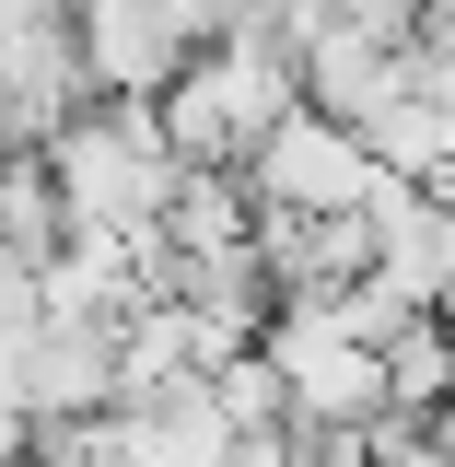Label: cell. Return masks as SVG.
Wrapping results in <instances>:
<instances>
[{
  "instance_id": "2",
  "label": "cell",
  "mask_w": 455,
  "mask_h": 467,
  "mask_svg": "<svg viewBox=\"0 0 455 467\" xmlns=\"http://www.w3.org/2000/svg\"><path fill=\"white\" fill-rule=\"evenodd\" d=\"M292 106H304L292 47H269V36H222V47H187V58H175V82H164L152 117H164V140H175L187 175H222V164H245Z\"/></svg>"
},
{
  "instance_id": "3",
  "label": "cell",
  "mask_w": 455,
  "mask_h": 467,
  "mask_svg": "<svg viewBox=\"0 0 455 467\" xmlns=\"http://www.w3.org/2000/svg\"><path fill=\"white\" fill-rule=\"evenodd\" d=\"M245 175H257V199L281 211V223H362L374 199H386V164H374V140L350 129V117H304L292 106L257 152H245Z\"/></svg>"
},
{
  "instance_id": "1",
  "label": "cell",
  "mask_w": 455,
  "mask_h": 467,
  "mask_svg": "<svg viewBox=\"0 0 455 467\" xmlns=\"http://www.w3.org/2000/svg\"><path fill=\"white\" fill-rule=\"evenodd\" d=\"M47 187H58V223L70 234H129V245H152L175 211V164L164 117L152 106H106V117H58L47 129Z\"/></svg>"
}]
</instances>
